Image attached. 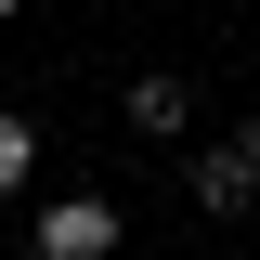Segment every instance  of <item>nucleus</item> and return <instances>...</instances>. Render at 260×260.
<instances>
[{
    "label": "nucleus",
    "mask_w": 260,
    "mask_h": 260,
    "mask_svg": "<svg viewBox=\"0 0 260 260\" xmlns=\"http://www.w3.org/2000/svg\"><path fill=\"white\" fill-rule=\"evenodd\" d=\"M234 156H247V169H260V117H247V130H234Z\"/></svg>",
    "instance_id": "nucleus-5"
},
{
    "label": "nucleus",
    "mask_w": 260,
    "mask_h": 260,
    "mask_svg": "<svg viewBox=\"0 0 260 260\" xmlns=\"http://www.w3.org/2000/svg\"><path fill=\"white\" fill-rule=\"evenodd\" d=\"M117 234H130V208L78 182V195H52V208L26 221V247H39V260H117Z\"/></svg>",
    "instance_id": "nucleus-1"
},
{
    "label": "nucleus",
    "mask_w": 260,
    "mask_h": 260,
    "mask_svg": "<svg viewBox=\"0 0 260 260\" xmlns=\"http://www.w3.org/2000/svg\"><path fill=\"white\" fill-rule=\"evenodd\" d=\"M39 182V130H26V104H0V195H26Z\"/></svg>",
    "instance_id": "nucleus-4"
},
{
    "label": "nucleus",
    "mask_w": 260,
    "mask_h": 260,
    "mask_svg": "<svg viewBox=\"0 0 260 260\" xmlns=\"http://www.w3.org/2000/svg\"><path fill=\"white\" fill-rule=\"evenodd\" d=\"M130 130H156V143H182V117H195V65H143V78H130Z\"/></svg>",
    "instance_id": "nucleus-3"
},
{
    "label": "nucleus",
    "mask_w": 260,
    "mask_h": 260,
    "mask_svg": "<svg viewBox=\"0 0 260 260\" xmlns=\"http://www.w3.org/2000/svg\"><path fill=\"white\" fill-rule=\"evenodd\" d=\"M13 13H26V0H0V26H13Z\"/></svg>",
    "instance_id": "nucleus-6"
},
{
    "label": "nucleus",
    "mask_w": 260,
    "mask_h": 260,
    "mask_svg": "<svg viewBox=\"0 0 260 260\" xmlns=\"http://www.w3.org/2000/svg\"><path fill=\"white\" fill-rule=\"evenodd\" d=\"M182 195L208 208V221H247V208H260V169L234 156V143H208V156H182Z\"/></svg>",
    "instance_id": "nucleus-2"
}]
</instances>
